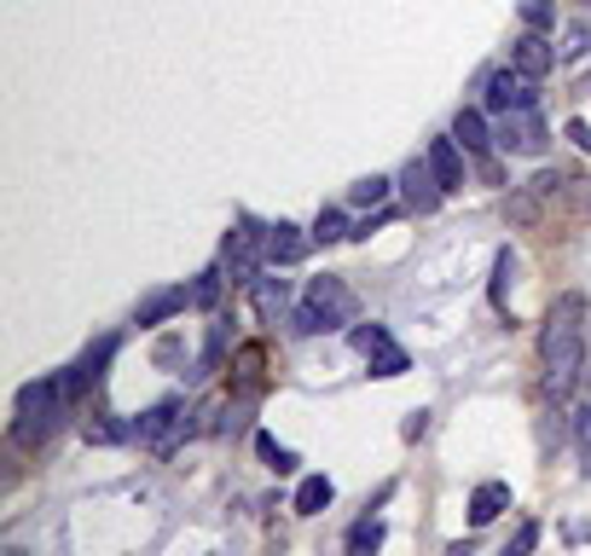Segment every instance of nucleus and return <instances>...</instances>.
Listing matches in <instances>:
<instances>
[{
	"label": "nucleus",
	"instance_id": "f3484780",
	"mask_svg": "<svg viewBox=\"0 0 591 556\" xmlns=\"http://www.w3.org/2000/svg\"><path fill=\"white\" fill-rule=\"evenodd\" d=\"M325 504H330V482L325 475H307V482L296 487V516H319Z\"/></svg>",
	"mask_w": 591,
	"mask_h": 556
},
{
	"label": "nucleus",
	"instance_id": "c85d7f7f",
	"mask_svg": "<svg viewBox=\"0 0 591 556\" xmlns=\"http://www.w3.org/2000/svg\"><path fill=\"white\" fill-rule=\"evenodd\" d=\"M533 545H539V522H522V527H517V539H510L499 556H533Z\"/></svg>",
	"mask_w": 591,
	"mask_h": 556
},
{
	"label": "nucleus",
	"instance_id": "e433bc0d",
	"mask_svg": "<svg viewBox=\"0 0 591 556\" xmlns=\"http://www.w3.org/2000/svg\"><path fill=\"white\" fill-rule=\"evenodd\" d=\"M585 93H591V82H585Z\"/></svg>",
	"mask_w": 591,
	"mask_h": 556
},
{
	"label": "nucleus",
	"instance_id": "4be33fe9",
	"mask_svg": "<svg viewBox=\"0 0 591 556\" xmlns=\"http://www.w3.org/2000/svg\"><path fill=\"white\" fill-rule=\"evenodd\" d=\"M255 452H262V464L278 470V475H291V470H296V452H291V446H278L273 435H255Z\"/></svg>",
	"mask_w": 591,
	"mask_h": 556
},
{
	"label": "nucleus",
	"instance_id": "b1692460",
	"mask_svg": "<svg viewBox=\"0 0 591 556\" xmlns=\"http://www.w3.org/2000/svg\"><path fill=\"white\" fill-rule=\"evenodd\" d=\"M354 348H359V353H366V360H371V353H383V348H395V337H389V331H383V325H359V331H354Z\"/></svg>",
	"mask_w": 591,
	"mask_h": 556
},
{
	"label": "nucleus",
	"instance_id": "f257e3e1",
	"mask_svg": "<svg viewBox=\"0 0 591 556\" xmlns=\"http://www.w3.org/2000/svg\"><path fill=\"white\" fill-rule=\"evenodd\" d=\"M580 319H585V301L580 296H562L546 331H539V353H546V389L551 394H569L574 377L585 371V353H580Z\"/></svg>",
	"mask_w": 591,
	"mask_h": 556
},
{
	"label": "nucleus",
	"instance_id": "4c0bfd02",
	"mask_svg": "<svg viewBox=\"0 0 591 556\" xmlns=\"http://www.w3.org/2000/svg\"><path fill=\"white\" fill-rule=\"evenodd\" d=\"M585 7H591V0H585Z\"/></svg>",
	"mask_w": 591,
	"mask_h": 556
},
{
	"label": "nucleus",
	"instance_id": "2f4dec72",
	"mask_svg": "<svg viewBox=\"0 0 591 556\" xmlns=\"http://www.w3.org/2000/svg\"><path fill=\"white\" fill-rule=\"evenodd\" d=\"M569 186H574V181H569L562 168H546V174L533 181V192H539V197H557V192H569Z\"/></svg>",
	"mask_w": 591,
	"mask_h": 556
},
{
	"label": "nucleus",
	"instance_id": "bb28decb",
	"mask_svg": "<svg viewBox=\"0 0 591 556\" xmlns=\"http://www.w3.org/2000/svg\"><path fill=\"white\" fill-rule=\"evenodd\" d=\"M226 342H233V331H226V319H215V331H210V348H203V371H215V365H221Z\"/></svg>",
	"mask_w": 591,
	"mask_h": 556
},
{
	"label": "nucleus",
	"instance_id": "412c9836",
	"mask_svg": "<svg viewBox=\"0 0 591 556\" xmlns=\"http://www.w3.org/2000/svg\"><path fill=\"white\" fill-rule=\"evenodd\" d=\"M221 267H203L197 278H192V308H215V301H221Z\"/></svg>",
	"mask_w": 591,
	"mask_h": 556
},
{
	"label": "nucleus",
	"instance_id": "473e14b6",
	"mask_svg": "<svg viewBox=\"0 0 591 556\" xmlns=\"http://www.w3.org/2000/svg\"><path fill=\"white\" fill-rule=\"evenodd\" d=\"M424 429H429V412H406V423H400L406 441H424Z\"/></svg>",
	"mask_w": 591,
	"mask_h": 556
},
{
	"label": "nucleus",
	"instance_id": "39448f33",
	"mask_svg": "<svg viewBox=\"0 0 591 556\" xmlns=\"http://www.w3.org/2000/svg\"><path fill=\"white\" fill-rule=\"evenodd\" d=\"M533 75H522L517 64H505V70H487L481 75V105L493 111V116H510V111H533Z\"/></svg>",
	"mask_w": 591,
	"mask_h": 556
},
{
	"label": "nucleus",
	"instance_id": "423d86ee",
	"mask_svg": "<svg viewBox=\"0 0 591 556\" xmlns=\"http://www.w3.org/2000/svg\"><path fill=\"white\" fill-rule=\"evenodd\" d=\"M400 192H406V209H412V215H435V209H441V197H447V186L441 181H435V168H429V157L418 163H406L400 168V181H395Z\"/></svg>",
	"mask_w": 591,
	"mask_h": 556
},
{
	"label": "nucleus",
	"instance_id": "ddd939ff",
	"mask_svg": "<svg viewBox=\"0 0 591 556\" xmlns=\"http://www.w3.org/2000/svg\"><path fill=\"white\" fill-rule=\"evenodd\" d=\"M505 511H510V487H505V482H481V487L470 493V522H476V527H487V522L505 516Z\"/></svg>",
	"mask_w": 591,
	"mask_h": 556
},
{
	"label": "nucleus",
	"instance_id": "f8f14e48",
	"mask_svg": "<svg viewBox=\"0 0 591 556\" xmlns=\"http://www.w3.org/2000/svg\"><path fill=\"white\" fill-rule=\"evenodd\" d=\"M249 296H255V313H262L267 325H278L291 313V285H285V278H255Z\"/></svg>",
	"mask_w": 591,
	"mask_h": 556
},
{
	"label": "nucleus",
	"instance_id": "5701e85b",
	"mask_svg": "<svg viewBox=\"0 0 591 556\" xmlns=\"http://www.w3.org/2000/svg\"><path fill=\"white\" fill-rule=\"evenodd\" d=\"M517 12H522L528 30H539V35H546L551 23H557V7H551V0H517Z\"/></svg>",
	"mask_w": 591,
	"mask_h": 556
},
{
	"label": "nucleus",
	"instance_id": "1a4fd4ad",
	"mask_svg": "<svg viewBox=\"0 0 591 556\" xmlns=\"http://www.w3.org/2000/svg\"><path fill=\"white\" fill-rule=\"evenodd\" d=\"M510 64H517L522 75H533V82H539V75H546V70L557 64V47H551L546 35H539V30H528L517 47H510Z\"/></svg>",
	"mask_w": 591,
	"mask_h": 556
},
{
	"label": "nucleus",
	"instance_id": "9b49d317",
	"mask_svg": "<svg viewBox=\"0 0 591 556\" xmlns=\"http://www.w3.org/2000/svg\"><path fill=\"white\" fill-rule=\"evenodd\" d=\"M429 168H435V181H441L447 192L465 186V151H458V140H435L429 145Z\"/></svg>",
	"mask_w": 591,
	"mask_h": 556
},
{
	"label": "nucleus",
	"instance_id": "f704fd0d",
	"mask_svg": "<svg viewBox=\"0 0 591 556\" xmlns=\"http://www.w3.org/2000/svg\"><path fill=\"white\" fill-rule=\"evenodd\" d=\"M585 215H591V192H585Z\"/></svg>",
	"mask_w": 591,
	"mask_h": 556
},
{
	"label": "nucleus",
	"instance_id": "cd10ccee",
	"mask_svg": "<svg viewBox=\"0 0 591 556\" xmlns=\"http://www.w3.org/2000/svg\"><path fill=\"white\" fill-rule=\"evenodd\" d=\"M585 47H591V23H580V30H569V35H562V47H557V59H562V64H569V59H580V53H585Z\"/></svg>",
	"mask_w": 591,
	"mask_h": 556
},
{
	"label": "nucleus",
	"instance_id": "20e7f679",
	"mask_svg": "<svg viewBox=\"0 0 591 556\" xmlns=\"http://www.w3.org/2000/svg\"><path fill=\"white\" fill-rule=\"evenodd\" d=\"M180 435H197V423H192V412H186V400H157V406L140 412V423H134V441L151 446V452H169Z\"/></svg>",
	"mask_w": 591,
	"mask_h": 556
},
{
	"label": "nucleus",
	"instance_id": "4468645a",
	"mask_svg": "<svg viewBox=\"0 0 591 556\" xmlns=\"http://www.w3.org/2000/svg\"><path fill=\"white\" fill-rule=\"evenodd\" d=\"M452 140L481 157V151L493 145V128H487V116H481V111H458V116H452Z\"/></svg>",
	"mask_w": 591,
	"mask_h": 556
},
{
	"label": "nucleus",
	"instance_id": "393cba45",
	"mask_svg": "<svg viewBox=\"0 0 591 556\" xmlns=\"http://www.w3.org/2000/svg\"><path fill=\"white\" fill-rule=\"evenodd\" d=\"M400 371H412L406 348H383V353H371V377H400Z\"/></svg>",
	"mask_w": 591,
	"mask_h": 556
},
{
	"label": "nucleus",
	"instance_id": "c9c22d12",
	"mask_svg": "<svg viewBox=\"0 0 591 556\" xmlns=\"http://www.w3.org/2000/svg\"><path fill=\"white\" fill-rule=\"evenodd\" d=\"M585 377H591V360H585Z\"/></svg>",
	"mask_w": 591,
	"mask_h": 556
},
{
	"label": "nucleus",
	"instance_id": "aec40b11",
	"mask_svg": "<svg viewBox=\"0 0 591 556\" xmlns=\"http://www.w3.org/2000/svg\"><path fill=\"white\" fill-rule=\"evenodd\" d=\"M82 435L93 441V446H116V441H128L134 435V423H116V418H88V429Z\"/></svg>",
	"mask_w": 591,
	"mask_h": 556
},
{
	"label": "nucleus",
	"instance_id": "6ab92c4d",
	"mask_svg": "<svg viewBox=\"0 0 591 556\" xmlns=\"http://www.w3.org/2000/svg\"><path fill=\"white\" fill-rule=\"evenodd\" d=\"M314 244H343V238H354L348 233V215L343 209H319V220H314V233H307Z\"/></svg>",
	"mask_w": 591,
	"mask_h": 556
},
{
	"label": "nucleus",
	"instance_id": "c756f323",
	"mask_svg": "<svg viewBox=\"0 0 591 556\" xmlns=\"http://www.w3.org/2000/svg\"><path fill=\"white\" fill-rule=\"evenodd\" d=\"M233 371H238V383H244V389H255V371H262V348H238Z\"/></svg>",
	"mask_w": 591,
	"mask_h": 556
},
{
	"label": "nucleus",
	"instance_id": "7c9ffc66",
	"mask_svg": "<svg viewBox=\"0 0 591 556\" xmlns=\"http://www.w3.org/2000/svg\"><path fill=\"white\" fill-rule=\"evenodd\" d=\"M574 441H580V464L591 470V406L574 412Z\"/></svg>",
	"mask_w": 591,
	"mask_h": 556
},
{
	"label": "nucleus",
	"instance_id": "2eb2a0df",
	"mask_svg": "<svg viewBox=\"0 0 591 556\" xmlns=\"http://www.w3.org/2000/svg\"><path fill=\"white\" fill-rule=\"evenodd\" d=\"M383 550V522L377 516H359L348 527V556H377Z\"/></svg>",
	"mask_w": 591,
	"mask_h": 556
},
{
	"label": "nucleus",
	"instance_id": "a878e982",
	"mask_svg": "<svg viewBox=\"0 0 591 556\" xmlns=\"http://www.w3.org/2000/svg\"><path fill=\"white\" fill-rule=\"evenodd\" d=\"M539 204H546V197H539V192L528 186V192H517V197H510V204H505V209H510V220H522V226H533V220H539Z\"/></svg>",
	"mask_w": 591,
	"mask_h": 556
},
{
	"label": "nucleus",
	"instance_id": "7ed1b4c3",
	"mask_svg": "<svg viewBox=\"0 0 591 556\" xmlns=\"http://www.w3.org/2000/svg\"><path fill=\"white\" fill-rule=\"evenodd\" d=\"M354 319V296H348V285L343 278H314L307 285V296H302V308L291 313V325L302 337H319V331H337V325H348Z\"/></svg>",
	"mask_w": 591,
	"mask_h": 556
},
{
	"label": "nucleus",
	"instance_id": "6e6552de",
	"mask_svg": "<svg viewBox=\"0 0 591 556\" xmlns=\"http://www.w3.org/2000/svg\"><path fill=\"white\" fill-rule=\"evenodd\" d=\"M186 308H192V290L186 285H163V290H151L134 308V325H169L174 313H186Z\"/></svg>",
	"mask_w": 591,
	"mask_h": 556
},
{
	"label": "nucleus",
	"instance_id": "f03ea898",
	"mask_svg": "<svg viewBox=\"0 0 591 556\" xmlns=\"http://www.w3.org/2000/svg\"><path fill=\"white\" fill-rule=\"evenodd\" d=\"M70 412V394L59 377H35V383H23L18 400H12V441L18 446H47L59 435V423Z\"/></svg>",
	"mask_w": 591,
	"mask_h": 556
},
{
	"label": "nucleus",
	"instance_id": "dca6fc26",
	"mask_svg": "<svg viewBox=\"0 0 591 556\" xmlns=\"http://www.w3.org/2000/svg\"><path fill=\"white\" fill-rule=\"evenodd\" d=\"M510 278H517V256L499 249L493 256V278H487V296H493V308H510Z\"/></svg>",
	"mask_w": 591,
	"mask_h": 556
},
{
	"label": "nucleus",
	"instance_id": "a211bd4d",
	"mask_svg": "<svg viewBox=\"0 0 591 556\" xmlns=\"http://www.w3.org/2000/svg\"><path fill=\"white\" fill-rule=\"evenodd\" d=\"M389 192H395V181H383V174H366V181H354L348 204H359V209H377V204H389Z\"/></svg>",
	"mask_w": 591,
	"mask_h": 556
},
{
	"label": "nucleus",
	"instance_id": "0eeeda50",
	"mask_svg": "<svg viewBox=\"0 0 591 556\" xmlns=\"http://www.w3.org/2000/svg\"><path fill=\"white\" fill-rule=\"evenodd\" d=\"M493 140L505 151H517V157H539V151H546V122H539L533 111H510V116H499Z\"/></svg>",
	"mask_w": 591,
	"mask_h": 556
},
{
	"label": "nucleus",
	"instance_id": "72a5a7b5",
	"mask_svg": "<svg viewBox=\"0 0 591 556\" xmlns=\"http://www.w3.org/2000/svg\"><path fill=\"white\" fill-rule=\"evenodd\" d=\"M569 140H574L580 151H591V128H585V122H569Z\"/></svg>",
	"mask_w": 591,
	"mask_h": 556
},
{
	"label": "nucleus",
	"instance_id": "9d476101",
	"mask_svg": "<svg viewBox=\"0 0 591 556\" xmlns=\"http://www.w3.org/2000/svg\"><path fill=\"white\" fill-rule=\"evenodd\" d=\"M302 256H307L302 226H291V220H273V226H267V267H291V261H302Z\"/></svg>",
	"mask_w": 591,
	"mask_h": 556
}]
</instances>
